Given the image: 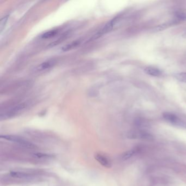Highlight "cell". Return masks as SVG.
Masks as SVG:
<instances>
[{"label":"cell","mask_w":186,"mask_h":186,"mask_svg":"<svg viewBox=\"0 0 186 186\" xmlns=\"http://www.w3.org/2000/svg\"><path fill=\"white\" fill-rule=\"evenodd\" d=\"M28 106V104L27 102H22L10 106L3 111L1 112L0 119L3 120L15 117L23 113Z\"/></svg>","instance_id":"6da1fadb"},{"label":"cell","mask_w":186,"mask_h":186,"mask_svg":"<svg viewBox=\"0 0 186 186\" xmlns=\"http://www.w3.org/2000/svg\"><path fill=\"white\" fill-rule=\"evenodd\" d=\"M1 138L3 139L6 140L11 141L13 143H15L19 145L22 147L26 148L27 149H36V146L33 144L32 143L29 142L28 141L26 140L25 139L22 138L17 135H1Z\"/></svg>","instance_id":"7a4b0ae2"},{"label":"cell","mask_w":186,"mask_h":186,"mask_svg":"<svg viewBox=\"0 0 186 186\" xmlns=\"http://www.w3.org/2000/svg\"><path fill=\"white\" fill-rule=\"evenodd\" d=\"M119 19V17L117 16L116 17H114L113 19L110 20L109 22H108L97 33L93 36V37L91 38V39L89 40V41H94L95 39H98V38L101 37L104 35H105L108 33L110 32L111 30H113L114 27L116 24V22H118V20Z\"/></svg>","instance_id":"3957f363"},{"label":"cell","mask_w":186,"mask_h":186,"mask_svg":"<svg viewBox=\"0 0 186 186\" xmlns=\"http://www.w3.org/2000/svg\"><path fill=\"white\" fill-rule=\"evenodd\" d=\"M127 137L130 139H138L145 140H152L154 137L149 133L144 130H133L128 133Z\"/></svg>","instance_id":"277c9868"},{"label":"cell","mask_w":186,"mask_h":186,"mask_svg":"<svg viewBox=\"0 0 186 186\" xmlns=\"http://www.w3.org/2000/svg\"><path fill=\"white\" fill-rule=\"evenodd\" d=\"M163 116L165 121H167L172 125H178V126H182V127L185 126L184 122L182 121L177 115H176L173 113L166 112V113H163Z\"/></svg>","instance_id":"5b68a950"},{"label":"cell","mask_w":186,"mask_h":186,"mask_svg":"<svg viewBox=\"0 0 186 186\" xmlns=\"http://www.w3.org/2000/svg\"><path fill=\"white\" fill-rule=\"evenodd\" d=\"M95 158L100 164L102 165L103 167L107 168H110L112 167V163L110 159L106 156H103L100 154H95Z\"/></svg>","instance_id":"8992f818"},{"label":"cell","mask_w":186,"mask_h":186,"mask_svg":"<svg viewBox=\"0 0 186 186\" xmlns=\"http://www.w3.org/2000/svg\"><path fill=\"white\" fill-rule=\"evenodd\" d=\"M11 177L19 179H25L33 177V174L29 173L28 172H24L20 171H12L10 172Z\"/></svg>","instance_id":"52a82bcc"},{"label":"cell","mask_w":186,"mask_h":186,"mask_svg":"<svg viewBox=\"0 0 186 186\" xmlns=\"http://www.w3.org/2000/svg\"><path fill=\"white\" fill-rule=\"evenodd\" d=\"M144 72L149 76H153L158 77L162 76V71L160 69L157 68L156 67H147L144 69Z\"/></svg>","instance_id":"ba28073f"},{"label":"cell","mask_w":186,"mask_h":186,"mask_svg":"<svg viewBox=\"0 0 186 186\" xmlns=\"http://www.w3.org/2000/svg\"><path fill=\"white\" fill-rule=\"evenodd\" d=\"M55 63H56V61L54 60H50L44 62L37 67V70L38 71H41L50 69V68L53 67L55 65Z\"/></svg>","instance_id":"9c48e42d"},{"label":"cell","mask_w":186,"mask_h":186,"mask_svg":"<svg viewBox=\"0 0 186 186\" xmlns=\"http://www.w3.org/2000/svg\"><path fill=\"white\" fill-rule=\"evenodd\" d=\"M139 151V149L138 148H134L132 149L128 150L127 151L125 152L122 155V160H126L132 158L133 156L136 154Z\"/></svg>","instance_id":"30bf717a"},{"label":"cell","mask_w":186,"mask_h":186,"mask_svg":"<svg viewBox=\"0 0 186 186\" xmlns=\"http://www.w3.org/2000/svg\"><path fill=\"white\" fill-rule=\"evenodd\" d=\"M177 22V20L174 21L173 22H167V23H164V24H160L159 25L156 26L154 28V32H160L164 30L167 28H168L169 27L171 26L172 25L176 24Z\"/></svg>","instance_id":"8fae6325"},{"label":"cell","mask_w":186,"mask_h":186,"mask_svg":"<svg viewBox=\"0 0 186 186\" xmlns=\"http://www.w3.org/2000/svg\"><path fill=\"white\" fill-rule=\"evenodd\" d=\"M81 43V41L80 39H77L75 41L72 42L68 44L66 46H63L62 48V50L63 51H67L69 50H71L74 48L77 47L79 45H80Z\"/></svg>","instance_id":"7c38bea8"},{"label":"cell","mask_w":186,"mask_h":186,"mask_svg":"<svg viewBox=\"0 0 186 186\" xmlns=\"http://www.w3.org/2000/svg\"><path fill=\"white\" fill-rule=\"evenodd\" d=\"M59 31V29H52L44 33L43 34L41 35V37L42 39H49L55 36L58 33Z\"/></svg>","instance_id":"4fadbf2b"},{"label":"cell","mask_w":186,"mask_h":186,"mask_svg":"<svg viewBox=\"0 0 186 186\" xmlns=\"http://www.w3.org/2000/svg\"><path fill=\"white\" fill-rule=\"evenodd\" d=\"M176 78L177 80L181 82L186 83V72H181L176 75Z\"/></svg>","instance_id":"5bb4252c"},{"label":"cell","mask_w":186,"mask_h":186,"mask_svg":"<svg viewBox=\"0 0 186 186\" xmlns=\"http://www.w3.org/2000/svg\"><path fill=\"white\" fill-rule=\"evenodd\" d=\"M176 17L179 22L185 21L186 20V13L182 12H179L176 14Z\"/></svg>","instance_id":"9a60e30c"},{"label":"cell","mask_w":186,"mask_h":186,"mask_svg":"<svg viewBox=\"0 0 186 186\" xmlns=\"http://www.w3.org/2000/svg\"><path fill=\"white\" fill-rule=\"evenodd\" d=\"M8 16H6L5 17H3L1 20V22H0V30H1V32H2L4 26H6V24L8 20Z\"/></svg>","instance_id":"2e32d148"},{"label":"cell","mask_w":186,"mask_h":186,"mask_svg":"<svg viewBox=\"0 0 186 186\" xmlns=\"http://www.w3.org/2000/svg\"><path fill=\"white\" fill-rule=\"evenodd\" d=\"M135 124L137 126L143 127H146L147 126V123L143 119H137L135 121Z\"/></svg>","instance_id":"e0dca14e"},{"label":"cell","mask_w":186,"mask_h":186,"mask_svg":"<svg viewBox=\"0 0 186 186\" xmlns=\"http://www.w3.org/2000/svg\"><path fill=\"white\" fill-rule=\"evenodd\" d=\"M33 155L36 157L38 158H50L52 157V156L50 154H41V153H37V154H34Z\"/></svg>","instance_id":"ac0fdd59"}]
</instances>
